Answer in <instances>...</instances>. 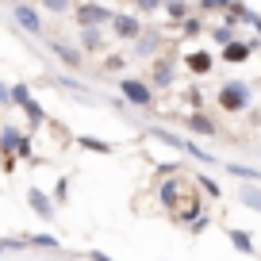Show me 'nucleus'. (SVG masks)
Listing matches in <instances>:
<instances>
[{"instance_id": "f257e3e1", "label": "nucleus", "mask_w": 261, "mask_h": 261, "mask_svg": "<svg viewBox=\"0 0 261 261\" xmlns=\"http://www.w3.org/2000/svg\"><path fill=\"white\" fill-rule=\"evenodd\" d=\"M215 104L227 115H238V112H246V108L253 104V89L246 81H223L219 92H215Z\"/></svg>"}, {"instance_id": "f03ea898", "label": "nucleus", "mask_w": 261, "mask_h": 261, "mask_svg": "<svg viewBox=\"0 0 261 261\" xmlns=\"http://www.w3.org/2000/svg\"><path fill=\"white\" fill-rule=\"evenodd\" d=\"M112 12H115V8H108V4H100V0H77L69 16L77 19V27H104V31H108Z\"/></svg>"}, {"instance_id": "7ed1b4c3", "label": "nucleus", "mask_w": 261, "mask_h": 261, "mask_svg": "<svg viewBox=\"0 0 261 261\" xmlns=\"http://www.w3.org/2000/svg\"><path fill=\"white\" fill-rule=\"evenodd\" d=\"M12 104H16V108H23V115H27V130H39L42 123H46V108H42L39 100H35V92L27 89L23 81H19V85H12Z\"/></svg>"}, {"instance_id": "20e7f679", "label": "nucleus", "mask_w": 261, "mask_h": 261, "mask_svg": "<svg viewBox=\"0 0 261 261\" xmlns=\"http://www.w3.org/2000/svg\"><path fill=\"white\" fill-rule=\"evenodd\" d=\"M108 31H112V39H119V42H135L146 27H142V16L139 12H127V8H119V12H112V23H108Z\"/></svg>"}, {"instance_id": "39448f33", "label": "nucleus", "mask_w": 261, "mask_h": 261, "mask_svg": "<svg viewBox=\"0 0 261 261\" xmlns=\"http://www.w3.org/2000/svg\"><path fill=\"white\" fill-rule=\"evenodd\" d=\"M146 65H150L146 81H150V89H154V92H169L173 85H177V62H173V58L158 54L154 62H146Z\"/></svg>"}, {"instance_id": "423d86ee", "label": "nucleus", "mask_w": 261, "mask_h": 261, "mask_svg": "<svg viewBox=\"0 0 261 261\" xmlns=\"http://www.w3.org/2000/svg\"><path fill=\"white\" fill-rule=\"evenodd\" d=\"M46 50L58 58V65H65V73H81L85 69V54H81V46L77 42H65V39H46Z\"/></svg>"}, {"instance_id": "0eeeda50", "label": "nucleus", "mask_w": 261, "mask_h": 261, "mask_svg": "<svg viewBox=\"0 0 261 261\" xmlns=\"http://www.w3.org/2000/svg\"><path fill=\"white\" fill-rule=\"evenodd\" d=\"M119 96L130 108H154V89L146 77H119Z\"/></svg>"}, {"instance_id": "6e6552de", "label": "nucleus", "mask_w": 261, "mask_h": 261, "mask_svg": "<svg viewBox=\"0 0 261 261\" xmlns=\"http://www.w3.org/2000/svg\"><path fill=\"white\" fill-rule=\"evenodd\" d=\"M12 19L16 27H23L27 35H46V19L35 4H23V0H12Z\"/></svg>"}, {"instance_id": "1a4fd4ad", "label": "nucleus", "mask_w": 261, "mask_h": 261, "mask_svg": "<svg viewBox=\"0 0 261 261\" xmlns=\"http://www.w3.org/2000/svg\"><path fill=\"white\" fill-rule=\"evenodd\" d=\"M23 200H27V207H31V212L39 215L42 223H54V215H58V204H54V196H46V188H35V185H27Z\"/></svg>"}, {"instance_id": "9d476101", "label": "nucleus", "mask_w": 261, "mask_h": 261, "mask_svg": "<svg viewBox=\"0 0 261 261\" xmlns=\"http://www.w3.org/2000/svg\"><path fill=\"white\" fill-rule=\"evenodd\" d=\"M162 50H165V35H162V31H142L139 39L130 42V54L142 58V62H154Z\"/></svg>"}, {"instance_id": "9b49d317", "label": "nucleus", "mask_w": 261, "mask_h": 261, "mask_svg": "<svg viewBox=\"0 0 261 261\" xmlns=\"http://www.w3.org/2000/svg\"><path fill=\"white\" fill-rule=\"evenodd\" d=\"M180 65H185L192 77H207L215 69V54H212V50H204V46H200V50H188V54L180 58Z\"/></svg>"}, {"instance_id": "f8f14e48", "label": "nucleus", "mask_w": 261, "mask_h": 261, "mask_svg": "<svg viewBox=\"0 0 261 261\" xmlns=\"http://www.w3.org/2000/svg\"><path fill=\"white\" fill-rule=\"evenodd\" d=\"M108 39H112V35H104V27H81V31H77V46H81V54H104Z\"/></svg>"}, {"instance_id": "ddd939ff", "label": "nucleus", "mask_w": 261, "mask_h": 261, "mask_svg": "<svg viewBox=\"0 0 261 261\" xmlns=\"http://www.w3.org/2000/svg\"><path fill=\"white\" fill-rule=\"evenodd\" d=\"M31 130H23V127H12V123H0V158H16V150H19V142L27 139ZM19 162V158H16Z\"/></svg>"}, {"instance_id": "4468645a", "label": "nucleus", "mask_w": 261, "mask_h": 261, "mask_svg": "<svg viewBox=\"0 0 261 261\" xmlns=\"http://www.w3.org/2000/svg\"><path fill=\"white\" fill-rule=\"evenodd\" d=\"M50 85H54V89L73 92V100H81V104H92V92H89V85H81L77 77H69V73H50Z\"/></svg>"}, {"instance_id": "2eb2a0df", "label": "nucleus", "mask_w": 261, "mask_h": 261, "mask_svg": "<svg viewBox=\"0 0 261 261\" xmlns=\"http://www.w3.org/2000/svg\"><path fill=\"white\" fill-rule=\"evenodd\" d=\"M180 185H185L180 177H173V180H162V185H158V200H162V207H169V212H173V207L180 204V192H185Z\"/></svg>"}, {"instance_id": "dca6fc26", "label": "nucleus", "mask_w": 261, "mask_h": 261, "mask_svg": "<svg viewBox=\"0 0 261 261\" xmlns=\"http://www.w3.org/2000/svg\"><path fill=\"white\" fill-rule=\"evenodd\" d=\"M250 54H253V46L246 39H230L227 46H223V62H227V65H242Z\"/></svg>"}, {"instance_id": "f3484780", "label": "nucleus", "mask_w": 261, "mask_h": 261, "mask_svg": "<svg viewBox=\"0 0 261 261\" xmlns=\"http://www.w3.org/2000/svg\"><path fill=\"white\" fill-rule=\"evenodd\" d=\"M185 123H188V130H192V135H200V139H212L215 130H219V127H215V119H212L207 112H192Z\"/></svg>"}, {"instance_id": "a211bd4d", "label": "nucleus", "mask_w": 261, "mask_h": 261, "mask_svg": "<svg viewBox=\"0 0 261 261\" xmlns=\"http://www.w3.org/2000/svg\"><path fill=\"white\" fill-rule=\"evenodd\" d=\"M77 146H81V150H92V154H112V142H104V139H96V135H81V139H77Z\"/></svg>"}, {"instance_id": "6ab92c4d", "label": "nucleus", "mask_w": 261, "mask_h": 261, "mask_svg": "<svg viewBox=\"0 0 261 261\" xmlns=\"http://www.w3.org/2000/svg\"><path fill=\"white\" fill-rule=\"evenodd\" d=\"M238 200H242L246 207H253V212H261V185H253V180L242 185V188H238Z\"/></svg>"}, {"instance_id": "aec40b11", "label": "nucleus", "mask_w": 261, "mask_h": 261, "mask_svg": "<svg viewBox=\"0 0 261 261\" xmlns=\"http://www.w3.org/2000/svg\"><path fill=\"white\" fill-rule=\"evenodd\" d=\"M227 238H230V242H234V250H238V253H257V250H253V238L246 234V230L230 227V230H227Z\"/></svg>"}, {"instance_id": "412c9836", "label": "nucleus", "mask_w": 261, "mask_h": 261, "mask_svg": "<svg viewBox=\"0 0 261 261\" xmlns=\"http://www.w3.org/2000/svg\"><path fill=\"white\" fill-rule=\"evenodd\" d=\"M162 12H165V16H169V19H173V23H180V19H185V16H192L185 0H165V4H162Z\"/></svg>"}, {"instance_id": "4be33fe9", "label": "nucleus", "mask_w": 261, "mask_h": 261, "mask_svg": "<svg viewBox=\"0 0 261 261\" xmlns=\"http://www.w3.org/2000/svg\"><path fill=\"white\" fill-rule=\"evenodd\" d=\"M100 69H104V73H123V69H127V58H123V54H104V58H100Z\"/></svg>"}, {"instance_id": "5701e85b", "label": "nucleus", "mask_w": 261, "mask_h": 261, "mask_svg": "<svg viewBox=\"0 0 261 261\" xmlns=\"http://www.w3.org/2000/svg\"><path fill=\"white\" fill-rule=\"evenodd\" d=\"M39 4H42V12H50V16H69L77 0H39Z\"/></svg>"}, {"instance_id": "b1692460", "label": "nucleus", "mask_w": 261, "mask_h": 261, "mask_svg": "<svg viewBox=\"0 0 261 261\" xmlns=\"http://www.w3.org/2000/svg\"><path fill=\"white\" fill-rule=\"evenodd\" d=\"M227 173H234V177H242V180H253V185H261V169H250V165L230 162V165H227Z\"/></svg>"}, {"instance_id": "393cba45", "label": "nucleus", "mask_w": 261, "mask_h": 261, "mask_svg": "<svg viewBox=\"0 0 261 261\" xmlns=\"http://www.w3.org/2000/svg\"><path fill=\"white\" fill-rule=\"evenodd\" d=\"M180 31H185L188 39H196V35H204V19L200 16H185L180 19Z\"/></svg>"}, {"instance_id": "a878e982", "label": "nucleus", "mask_w": 261, "mask_h": 261, "mask_svg": "<svg viewBox=\"0 0 261 261\" xmlns=\"http://www.w3.org/2000/svg\"><path fill=\"white\" fill-rule=\"evenodd\" d=\"M23 242H35V246H42V250H62V242H58L54 234H23Z\"/></svg>"}, {"instance_id": "bb28decb", "label": "nucleus", "mask_w": 261, "mask_h": 261, "mask_svg": "<svg viewBox=\"0 0 261 261\" xmlns=\"http://www.w3.org/2000/svg\"><path fill=\"white\" fill-rule=\"evenodd\" d=\"M150 135H154V139H162L165 146H173V150H185V142H188V139H180V135H169V130H158V127L150 130Z\"/></svg>"}, {"instance_id": "cd10ccee", "label": "nucleus", "mask_w": 261, "mask_h": 261, "mask_svg": "<svg viewBox=\"0 0 261 261\" xmlns=\"http://www.w3.org/2000/svg\"><path fill=\"white\" fill-rule=\"evenodd\" d=\"M212 39L219 42V46H227V42L238 39V35H234V27H230V23H219V27H212Z\"/></svg>"}, {"instance_id": "c85d7f7f", "label": "nucleus", "mask_w": 261, "mask_h": 261, "mask_svg": "<svg viewBox=\"0 0 261 261\" xmlns=\"http://www.w3.org/2000/svg\"><path fill=\"white\" fill-rule=\"evenodd\" d=\"M162 4H165V0H135L139 16H142V12H146V16H150V12H162Z\"/></svg>"}, {"instance_id": "c756f323", "label": "nucleus", "mask_w": 261, "mask_h": 261, "mask_svg": "<svg viewBox=\"0 0 261 261\" xmlns=\"http://www.w3.org/2000/svg\"><path fill=\"white\" fill-rule=\"evenodd\" d=\"M65 200H69V180H58V185H54V204H65Z\"/></svg>"}, {"instance_id": "7c9ffc66", "label": "nucleus", "mask_w": 261, "mask_h": 261, "mask_svg": "<svg viewBox=\"0 0 261 261\" xmlns=\"http://www.w3.org/2000/svg\"><path fill=\"white\" fill-rule=\"evenodd\" d=\"M196 185L204 188V192H207V196H212V200H215V196H219V192H223V188H219V185H215V180H212V177H196Z\"/></svg>"}, {"instance_id": "2f4dec72", "label": "nucleus", "mask_w": 261, "mask_h": 261, "mask_svg": "<svg viewBox=\"0 0 261 261\" xmlns=\"http://www.w3.org/2000/svg\"><path fill=\"white\" fill-rule=\"evenodd\" d=\"M185 96H188V104H192V112H200V108H204V92H200V89H188Z\"/></svg>"}, {"instance_id": "473e14b6", "label": "nucleus", "mask_w": 261, "mask_h": 261, "mask_svg": "<svg viewBox=\"0 0 261 261\" xmlns=\"http://www.w3.org/2000/svg\"><path fill=\"white\" fill-rule=\"evenodd\" d=\"M8 104H12V89L0 81V108H8Z\"/></svg>"}, {"instance_id": "72a5a7b5", "label": "nucleus", "mask_w": 261, "mask_h": 261, "mask_svg": "<svg viewBox=\"0 0 261 261\" xmlns=\"http://www.w3.org/2000/svg\"><path fill=\"white\" fill-rule=\"evenodd\" d=\"M0 169H4V173H16V158H0Z\"/></svg>"}, {"instance_id": "f704fd0d", "label": "nucleus", "mask_w": 261, "mask_h": 261, "mask_svg": "<svg viewBox=\"0 0 261 261\" xmlns=\"http://www.w3.org/2000/svg\"><path fill=\"white\" fill-rule=\"evenodd\" d=\"M89 261H112V257H108V253H100V250H92V253H89Z\"/></svg>"}, {"instance_id": "c9c22d12", "label": "nucleus", "mask_w": 261, "mask_h": 261, "mask_svg": "<svg viewBox=\"0 0 261 261\" xmlns=\"http://www.w3.org/2000/svg\"><path fill=\"white\" fill-rule=\"evenodd\" d=\"M0 253H4V242H0Z\"/></svg>"}]
</instances>
